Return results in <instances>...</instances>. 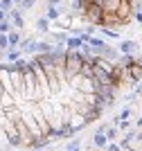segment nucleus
<instances>
[{"mask_svg":"<svg viewBox=\"0 0 142 151\" xmlns=\"http://www.w3.org/2000/svg\"><path fill=\"white\" fill-rule=\"evenodd\" d=\"M81 65H84V57H81L79 50H66V65H63V75H66V81H72L74 77H79Z\"/></svg>","mask_w":142,"mask_h":151,"instance_id":"nucleus-1","label":"nucleus"},{"mask_svg":"<svg viewBox=\"0 0 142 151\" xmlns=\"http://www.w3.org/2000/svg\"><path fill=\"white\" fill-rule=\"evenodd\" d=\"M81 16H84V20H88L90 25L99 27V25H102V18H104V9H102L99 5H95V2H90V5L84 9Z\"/></svg>","mask_w":142,"mask_h":151,"instance_id":"nucleus-2","label":"nucleus"},{"mask_svg":"<svg viewBox=\"0 0 142 151\" xmlns=\"http://www.w3.org/2000/svg\"><path fill=\"white\" fill-rule=\"evenodd\" d=\"M115 14H117V18L122 20V25H129L131 18H133V14H136V5H133V0H122Z\"/></svg>","mask_w":142,"mask_h":151,"instance_id":"nucleus-3","label":"nucleus"},{"mask_svg":"<svg viewBox=\"0 0 142 151\" xmlns=\"http://www.w3.org/2000/svg\"><path fill=\"white\" fill-rule=\"evenodd\" d=\"M54 23H56V29L72 32V27H77V18H74V12H63V14H59V18H56Z\"/></svg>","mask_w":142,"mask_h":151,"instance_id":"nucleus-4","label":"nucleus"},{"mask_svg":"<svg viewBox=\"0 0 142 151\" xmlns=\"http://www.w3.org/2000/svg\"><path fill=\"white\" fill-rule=\"evenodd\" d=\"M7 20H9V23H12L14 25V29H23L25 27V18H23V12H20L18 7H12V9H9V12H7Z\"/></svg>","mask_w":142,"mask_h":151,"instance_id":"nucleus-5","label":"nucleus"},{"mask_svg":"<svg viewBox=\"0 0 142 151\" xmlns=\"http://www.w3.org/2000/svg\"><path fill=\"white\" fill-rule=\"evenodd\" d=\"M18 50L23 52V57H27V54H36V38L34 36H25L23 41H20V45H18Z\"/></svg>","mask_w":142,"mask_h":151,"instance_id":"nucleus-6","label":"nucleus"},{"mask_svg":"<svg viewBox=\"0 0 142 151\" xmlns=\"http://www.w3.org/2000/svg\"><path fill=\"white\" fill-rule=\"evenodd\" d=\"M99 27H113V29H117V27H122V20L117 18V14H104Z\"/></svg>","mask_w":142,"mask_h":151,"instance_id":"nucleus-7","label":"nucleus"},{"mask_svg":"<svg viewBox=\"0 0 142 151\" xmlns=\"http://www.w3.org/2000/svg\"><path fill=\"white\" fill-rule=\"evenodd\" d=\"M140 52V43L136 41H122L120 43V54H138Z\"/></svg>","mask_w":142,"mask_h":151,"instance_id":"nucleus-8","label":"nucleus"},{"mask_svg":"<svg viewBox=\"0 0 142 151\" xmlns=\"http://www.w3.org/2000/svg\"><path fill=\"white\" fill-rule=\"evenodd\" d=\"M106 145H108V138H106V133L95 131V135H93V147H95V149H104Z\"/></svg>","mask_w":142,"mask_h":151,"instance_id":"nucleus-9","label":"nucleus"},{"mask_svg":"<svg viewBox=\"0 0 142 151\" xmlns=\"http://www.w3.org/2000/svg\"><path fill=\"white\" fill-rule=\"evenodd\" d=\"M122 0H102V9H104V14H115L117 12V7Z\"/></svg>","mask_w":142,"mask_h":151,"instance_id":"nucleus-10","label":"nucleus"},{"mask_svg":"<svg viewBox=\"0 0 142 151\" xmlns=\"http://www.w3.org/2000/svg\"><path fill=\"white\" fill-rule=\"evenodd\" d=\"M7 41H9V47H18L20 41H23V34H20L18 29H12L7 34Z\"/></svg>","mask_w":142,"mask_h":151,"instance_id":"nucleus-11","label":"nucleus"},{"mask_svg":"<svg viewBox=\"0 0 142 151\" xmlns=\"http://www.w3.org/2000/svg\"><path fill=\"white\" fill-rule=\"evenodd\" d=\"M54 50V45L50 43V41H45V38H41V41H36V54H48V52Z\"/></svg>","mask_w":142,"mask_h":151,"instance_id":"nucleus-12","label":"nucleus"},{"mask_svg":"<svg viewBox=\"0 0 142 151\" xmlns=\"http://www.w3.org/2000/svg\"><path fill=\"white\" fill-rule=\"evenodd\" d=\"M81 45H84V41H81V36H68V41H66V50H81Z\"/></svg>","mask_w":142,"mask_h":151,"instance_id":"nucleus-13","label":"nucleus"},{"mask_svg":"<svg viewBox=\"0 0 142 151\" xmlns=\"http://www.w3.org/2000/svg\"><path fill=\"white\" fill-rule=\"evenodd\" d=\"M20 57H23V52H20L18 47H9V50H5V59H7V63H14V61H18Z\"/></svg>","mask_w":142,"mask_h":151,"instance_id":"nucleus-14","label":"nucleus"},{"mask_svg":"<svg viewBox=\"0 0 142 151\" xmlns=\"http://www.w3.org/2000/svg\"><path fill=\"white\" fill-rule=\"evenodd\" d=\"M36 29L41 32V34H48L50 32V20L45 18V16H38L36 18Z\"/></svg>","mask_w":142,"mask_h":151,"instance_id":"nucleus-15","label":"nucleus"},{"mask_svg":"<svg viewBox=\"0 0 142 151\" xmlns=\"http://www.w3.org/2000/svg\"><path fill=\"white\" fill-rule=\"evenodd\" d=\"M97 29L102 32L106 38H113V41H115V38H120V32H117V29H113V27H97Z\"/></svg>","mask_w":142,"mask_h":151,"instance_id":"nucleus-16","label":"nucleus"},{"mask_svg":"<svg viewBox=\"0 0 142 151\" xmlns=\"http://www.w3.org/2000/svg\"><path fill=\"white\" fill-rule=\"evenodd\" d=\"M12 147V142H9V138H7V133L0 129V151H7Z\"/></svg>","mask_w":142,"mask_h":151,"instance_id":"nucleus-17","label":"nucleus"},{"mask_svg":"<svg viewBox=\"0 0 142 151\" xmlns=\"http://www.w3.org/2000/svg\"><path fill=\"white\" fill-rule=\"evenodd\" d=\"M66 151H81V140H79V138H70Z\"/></svg>","mask_w":142,"mask_h":151,"instance_id":"nucleus-18","label":"nucleus"},{"mask_svg":"<svg viewBox=\"0 0 142 151\" xmlns=\"http://www.w3.org/2000/svg\"><path fill=\"white\" fill-rule=\"evenodd\" d=\"M106 138H108V142H115V138H117V129H113V126H106Z\"/></svg>","mask_w":142,"mask_h":151,"instance_id":"nucleus-19","label":"nucleus"},{"mask_svg":"<svg viewBox=\"0 0 142 151\" xmlns=\"http://www.w3.org/2000/svg\"><path fill=\"white\" fill-rule=\"evenodd\" d=\"M34 5H36V0H23V2H20V5H18V9H20V12H27V9H32V7H34Z\"/></svg>","mask_w":142,"mask_h":151,"instance_id":"nucleus-20","label":"nucleus"},{"mask_svg":"<svg viewBox=\"0 0 142 151\" xmlns=\"http://www.w3.org/2000/svg\"><path fill=\"white\" fill-rule=\"evenodd\" d=\"M12 29H14V25L9 20H2V23H0V34H9Z\"/></svg>","mask_w":142,"mask_h":151,"instance_id":"nucleus-21","label":"nucleus"},{"mask_svg":"<svg viewBox=\"0 0 142 151\" xmlns=\"http://www.w3.org/2000/svg\"><path fill=\"white\" fill-rule=\"evenodd\" d=\"M131 113H133V108H131V106H124V108H122V113H120L117 117H120V120H129Z\"/></svg>","mask_w":142,"mask_h":151,"instance_id":"nucleus-22","label":"nucleus"},{"mask_svg":"<svg viewBox=\"0 0 142 151\" xmlns=\"http://www.w3.org/2000/svg\"><path fill=\"white\" fill-rule=\"evenodd\" d=\"M0 50H2V52L9 50V41H7V34H0Z\"/></svg>","mask_w":142,"mask_h":151,"instance_id":"nucleus-23","label":"nucleus"},{"mask_svg":"<svg viewBox=\"0 0 142 151\" xmlns=\"http://www.w3.org/2000/svg\"><path fill=\"white\" fill-rule=\"evenodd\" d=\"M117 126H120V131H131V122L129 120H120Z\"/></svg>","mask_w":142,"mask_h":151,"instance_id":"nucleus-24","label":"nucleus"},{"mask_svg":"<svg viewBox=\"0 0 142 151\" xmlns=\"http://www.w3.org/2000/svg\"><path fill=\"white\" fill-rule=\"evenodd\" d=\"M12 7H14L12 0H0V9H2V12H9Z\"/></svg>","mask_w":142,"mask_h":151,"instance_id":"nucleus-25","label":"nucleus"},{"mask_svg":"<svg viewBox=\"0 0 142 151\" xmlns=\"http://www.w3.org/2000/svg\"><path fill=\"white\" fill-rule=\"evenodd\" d=\"M106 151H122V147L115 145V142H108V145H106Z\"/></svg>","mask_w":142,"mask_h":151,"instance_id":"nucleus-26","label":"nucleus"},{"mask_svg":"<svg viewBox=\"0 0 142 151\" xmlns=\"http://www.w3.org/2000/svg\"><path fill=\"white\" fill-rule=\"evenodd\" d=\"M133 18H136V20H138V23H140V25H142V9H138V12H136V14H133Z\"/></svg>","mask_w":142,"mask_h":151,"instance_id":"nucleus-27","label":"nucleus"},{"mask_svg":"<svg viewBox=\"0 0 142 151\" xmlns=\"http://www.w3.org/2000/svg\"><path fill=\"white\" fill-rule=\"evenodd\" d=\"M45 2H48V7H56V5H61L63 0H45Z\"/></svg>","mask_w":142,"mask_h":151,"instance_id":"nucleus-28","label":"nucleus"},{"mask_svg":"<svg viewBox=\"0 0 142 151\" xmlns=\"http://www.w3.org/2000/svg\"><path fill=\"white\" fill-rule=\"evenodd\" d=\"M2 20H7V12H2V9H0V23H2Z\"/></svg>","mask_w":142,"mask_h":151,"instance_id":"nucleus-29","label":"nucleus"},{"mask_svg":"<svg viewBox=\"0 0 142 151\" xmlns=\"http://www.w3.org/2000/svg\"><path fill=\"white\" fill-rule=\"evenodd\" d=\"M133 142H142V131H140V133H136V140H133Z\"/></svg>","mask_w":142,"mask_h":151,"instance_id":"nucleus-30","label":"nucleus"},{"mask_svg":"<svg viewBox=\"0 0 142 151\" xmlns=\"http://www.w3.org/2000/svg\"><path fill=\"white\" fill-rule=\"evenodd\" d=\"M136 93H138V95H142V81L138 83V90H136Z\"/></svg>","mask_w":142,"mask_h":151,"instance_id":"nucleus-31","label":"nucleus"},{"mask_svg":"<svg viewBox=\"0 0 142 151\" xmlns=\"http://www.w3.org/2000/svg\"><path fill=\"white\" fill-rule=\"evenodd\" d=\"M136 126H142V117H138V122H136Z\"/></svg>","mask_w":142,"mask_h":151,"instance_id":"nucleus-32","label":"nucleus"},{"mask_svg":"<svg viewBox=\"0 0 142 151\" xmlns=\"http://www.w3.org/2000/svg\"><path fill=\"white\" fill-rule=\"evenodd\" d=\"M90 2H95V5H99V7H102V0H90Z\"/></svg>","mask_w":142,"mask_h":151,"instance_id":"nucleus-33","label":"nucleus"},{"mask_svg":"<svg viewBox=\"0 0 142 151\" xmlns=\"http://www.w3.org/2000/svg\"><path fill=\"white\" fill-rule=\"evenodd\" d=\"M2 59H5V52H2V50H0V61H2Z\"/></svg>","mask_w":142,"mask_h":151,"instance_id":"nucleus-34","label":"nucleus"},{"mask_svg":"<svg viewBox=\"0 0 142 151\" xmlns=\"http://www.w3.org/2000/svg\"><path fill=\"white\" fill-rule=\"evenodd\" d=\"M2 93H5V88H2V83H0V95H2Z\"/></svg>","mask_w":142,"mask_h":151,"instance_id":"nucleus-35","label":"nucleus"},{"mask_svg":"<svg viewBox=\"0 0 142 151\" xmlns=\"http://www.w3.org/2000/svg\"><path fill=\"white\" fill-rule=\"evenodd\" d=\"M36 151H43V149H36Z\"/></svg>","mask_w":142,"mask_h":151,"instance_id":"nucleus-36","label":"nucleus"}]
</instances>
